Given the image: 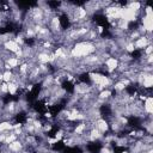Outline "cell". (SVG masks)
<instances>
[{
  "mask_svg": "<svg viewBox=\"0 0 153 153\" xmlns=\"http://www.w3.org/2000/svg\"><path fill=\"white\" fill-rule=\"evenodd\" d=\"M153 99L152 97H147L145 100H143V111L147 114V115H152L153 112Z\"/></svg>",
  "mask_w": 153,
  "mask_h": 153,
  "instance_id": "obj_1",
  "label": "cell"
}]
</instances>
